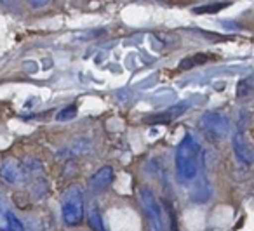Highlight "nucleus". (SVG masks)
Masks as SVG:
<instances>
[{
    "instance_id": "2eb2a0df",
    "label": "nucleus",
    "mask_w": 254,
    "mask_h": 231,
    "mask_svg": "<svg viewBox=\"0 0 254 231\" xmlns=\"http://www.w3.org/2000/svg\"><path fill=\"white\" fill-rule=\"evenodd\" d=\"M7 205L0 196V231H5V212H7Z\"/></svg>"
},
{
    "instance_id": "f257e3e1",
    "label": "nucleus",
    "mask_w": 254,
    "mask_h": 231,
    "mask_svg": "<svg viewBox=\"0 0 254 231\" xmlns=\"http://www.w3.org/2000/svg\"><path fill=\"white\" fill-rule=\"evenodd\" d=\"M200 167V146L191 136H185L176 150V175L180 182H190L197 177Z\"/></svg>"
},
{
    "instance_id": "423d86ee",
    "label": "nucleus",
    "mask_w": 254,
    "mask_h": 231,
    "mask_svg": "<svg viewBox=\"0 0 254 231\" xmlns=\"http://www.w3.org/2000/svg\"><path fill=\"white\" fill-rule=\"evenodd\" d=\"M232 143H233V151H235V155H237V160L242 165H246V167L253 165V150H251L244 132H237L235 136H233Z\"/></svg>"
},
{
    "instance_id": "0eeeda50",
    "label": "nucleus",
    "mask_w": 254,
    "mask_h": 231,
    "mask_svg": "<svg viewBox=\"0 0 254 231\" xmlns=\"http://www.w3.org/2000/svg\"><path fill=\"white\" fill-rule=\"evenodd\" d=\"M187 112V105L185 103H181V105H176L173 106V108L166 110V112L162 113H155V115H148L145 118V123H148V125H159V123H169L173 122L174 118H178L180 115H183V113Z\"/></svg>"
},
{
    "instance_id": "20e7f679",
    "label": "nucleus",
    "mask_w": 254,
    "mask_h": 231,
    "mask_svg": "<svg viewBox=\"0 0 254 231\" xmlns=\"http://www.w3.org/2000/svg\"><path fill=\"white\" fill-rule=\"evenodd\" d=\"M200 129L211 141H221L228 134V118L218 112H207L200 118Z\"/></svg>"
},
{
    "instance_id": "f8f14e48",
    "label": "nucleus",
    "mask_w": 254,
    "mask_h": 231,
    "mask_svg": "<svg viewBox=\"0 0 254 231\" xmlns=\"http://www.w3.org/2000/svg\"><path fill=\"white\" fill-rule=\"evenodd\" d=\"M5 231H25L23 230L21 221L16 217V214H12L11 210L5 212Z\"/></svg>"
},
{
    "instance_id": "dca6fc26",
    "label": "nucleus",
    "mask_w": 254,
    "mask_h": 231,
    "mask_svg": "<svg viewBox=\"0 0 254 231\" xmlns=\"http://www.w3.org/2000/svg\"><path fill=\"white\" fill-rule=\"evenodd\" d=\"M28 2L32 7H42V5H46L49 0H28Z\"/></svg>"
},
{
    "instance_id": "39448f33",
    "label": "nucleus",
    "mask_w": 254,
    "mask_h": 231,
    "mask_svg": "<svg viewBox=\"0 0 254 231\" xmlns=\"http://www.w3.org/2000/svg\"><path fill=\"white\" fill-rule=\"evenodd\" d=\"M0 175L7 184H21L26 181L25 165H21V162H18L16 158H7L0 167Z\"/></svg>"
},
{
    "instance_id": "1a4fd4ad",
    "label": "nucleus",
    "mask_w": 254,
    "mask_h": 231,
    "mask_svg": "<svg viewBox=\"0 0 254 231\" xmlns=\"http://www.w3.org/2000/svg\"><path fill=\"white\" fill-rule=\"evenodd\" d=\"M211 59L207 53H197V54H191V56L185 58V59L180 61V68L181 70H191L195 66H200V64H205L207 61Z\"/></svg>"
},
{
    "instance_id": "ddd939ff",
    "label": "nucleus",
    "mask_w": 254,
    "mask_h": 231,
    "mask_svg": "<svg viewBox=\"0 0 254 231\" xmlns=\"http://www.w3.org/2000/svg\"><path fill=\"white\" fill-rule=\"evenodd\" d=\"M75 115H77V105H70L64 110H61L56 118H58V122H68V120L75 118Z\"/></svg>"
},
{
    "instance_id": "4468645a",
    "label": "nucleus",
    "mask_w": 254,
    "mask_h": 231,
    "mask_svg": "<svg viewBox=\"0 0 254 231\" xmlns=\"http://www.w3.org/2000/svg\"><path fill=\"white\" fill-rule=\"evenodd\" d=\"M251 91H253V82H251V78H244V80H240V84L237 85V96H239V98H247V96H251Z\"/></svg>"
},
{
    "instance_id": "9d476101",
    "label": "nucleus",
    "mask_w": 254,
    "mask_h": 231,
    "mask_svg": "<svg viewBox=\"0 0 254 231\" xmlns=\"http://www.w3.org/2000/svg\"><path fill=\"white\" fill-rule=\"evenodd\" d=\"M87 219H89V224L94 231H106L105 228V223H103V216H101V210L98 209L96 203H92L89 207V212H87Z\"/></svg>"
},
{
    "instance_id": "f03ea898",
    "label": "nucleus",
    "mask_w": 254,
    "mask_h": 231,
    "mask_svg": "<svg viewBox=\"0 0 254 231\" xmlns=\"http://www.w3.org/2000/svg\"><path fill=\"white\" fill-rule=\"evenodd\" d=\"M61 216L68 226H77L84 219V189L71 184L61 200Z\"/></svg>"
},
{
    "instance_id": "7ed1b4c3",
    "label": "nucleus",
    "mask_w": 254,
    "mask_h": 231,
    "mask_svg": "<svg viewBox=\"0 0 254 231\" xmlns=\"http://www.w3.org/2000/svg\"><path fill=\"white\" fill-rule=\"evenodd\" d=\"M139 202H141V210L148 221L150 231H166V221L160 209V203L157 202L152 189L143 188L139 191Z\"/></svg>"
},
{
    "instance_id": "9b49d317",
    "label": "nucleus",
    "mask_w": 254,
    "mask_h": 231,
    "mask_svg": "<svg viewBox=\"0 0 254 231\" xmlns=\"http://www.w3.org/2000/svg\"><path fill=\"white\" fill-rule=\"evenodd\" d=\"M228 2H218V4H207V5H200V7H195L193 12L195 14H216V12L223 11V9L228 7Z\"/></svg>"
},
{
    "instance_id": "6e6552de",
    "label": "nucleus",
    "mask_w": 254,
    "mask_h": 231,
    "mask_svg": "<svg viewBox=\"0 0 254 231\" xmlns=\"http://www.w3.org/2000/svg\"><path fill=\"white\" fill-rule=\"evenodd\" d=\"M112 182H113V169L110 167V165H106V167H101L92 175L91 181H89V186H91L92 191L101 193V191H105Z\"/></svg>"
}]
</instances>
